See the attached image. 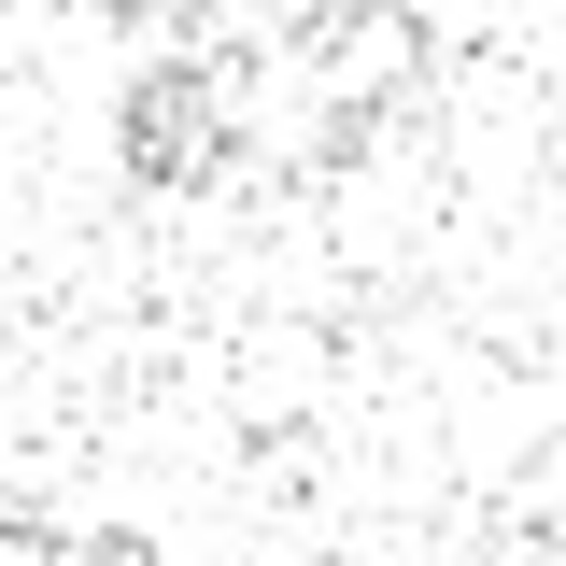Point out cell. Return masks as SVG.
I'll return each mask as SVG.
<instances>
[{
  "label": "cell",
  "mask_w": 566,
  "mask_h": 566,
  "mask_svg": "<svg viewBox=\"0 0 566 566\" xmlns=\"http://www.w3.org/2000/svg\"><path fill=\"white\" fill-rule=\"evenodd\" d=\"M312 57H326V85H340L354 114H397V99H424L439 43L411 29V0H354V14H326V29H312Z\"/></svg>",
  "instance_id": "cell-1"
}]
</instances>
